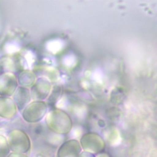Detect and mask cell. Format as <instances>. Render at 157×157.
<instances>
[{"instance_id":"obj_1","label":"cell","mask_w":157,"mask_h":157,"mask_svg":"<svg viewBox=\"0 0 157 157\" xmlns=\"http://www.w3.org/2000/svg\"><path fill=\"white\" fill-rule=\"evenodd\" d=\"M45 122L48 128L53 132L64 134L72 129V121L70 116L59 109H51L46 114Z\"/></svg>"},{"instance_id":"obj_2","label":"cell","mask_w":157,"mask_h":157,"mask_svg":"<svg viewBox=\"0 0 157 157\" xmlns=\"http://www.w3.org/2000/svg\"><path fill=\"white\" fill-rule=\"evenodd\" d=\"M10 150L13 153L25 154L31 148V140L28 135L23 130H11L7 137Z\"/></svg>"},{"instance_id":"obj_3","label":"cell","mask_w":157,"mask_h":157,"mask_svg":"<svg viewBox=\"0 0 157 157\" xmlns=\"http://www.w3.org/2000/svg\"><path fill=\"white\" fill-rule=\"evenodd\" d=\"M48 106L45 101L30 102L22 110L21 115L28 123H37L42 120L47 113Z\"/></svg>"},{"instance_id":"obj_4","label":"cell","mask_w":157,"mask_h":157,"mask_svg":"<svg viewBox=\"0 0 157 157\" xmlns=\"http://www.w3.org/2000/svg\"><path fill=\"white\" fill-rule=\"evenodd\" d=\"M81 147L86 151L99 153L104 148L105 142L102 137L95 132H87L80 139Z\"/></svg>"},{"instance_id":"obj_5","label":"cell","mask_w":157,"mask_h":157,"mask_svg":"<svg viewBox=\"0 0 157 157\" xmlns=\"http://www.w3.org/2000/svg\"><path fill=\"white\" fill-rule=\"evenodd\" d=\"M52 84L50 80L45 77H39L30 90L31 99L33 101H41L46 99L52 90Z\"/></svg>"},{"instance_id":"obj_6","label":"cell","mask_w":157,"mask_h":157,"mask_svg":"<svg viewBox=\"0 0 157 157\" xmlns=\"http://www.w3.org/2000/svg\"><path fill=\"white\" fill-rule=\"evenodd\" d=\"M18 86L16 75L10 72L0 74V96L11 97Z\"/></svg>"},{"instance_id":"obj_7","label":"cell","mask_w":157,"mask_h":157,"mask_svg":"<svg viewBox=\"0 0 157 157\" xmlns=\"http://www.w3.org/2000/svg\"><path fill=\"white\" fill-rule=\"evenodd\" d=\"M82 151L80 142L75 139H70L65 141L59 147L58 157H77Z\"/></svg>"},{"instance_id":"obj_8","label":"cell","mask_w":157,"mask_h":157,"mask_svg":"<svg viewBox=\"0 0 157 157\" xmlns=\"http://www.w3.org/2000/svg\"><path fill=\"white\" fill-rule=\"evenodd\" d=\"M17 107L11 97L0 96V117L10 119L17 113Z\"/></svg>"},{"instance_id":"obj_9","label":"cell","mask_w":157,"mask_h":157,"mask_svg":"<svg viewBox=\"0 0 157 157\" xmlns=\"http://www.w3.org/2000/svg\"><path fill=\"white\" fill-rule=\"evenodd\" d=\"M12 99L16 104L17 109L22 111L31 102V97L29 89L18 86L12 95Z\"/></svg>"},{"instance_id":"obj_10","label":"cell","mask_w":157,"mask_h":157,"mask_svg":"<svg viewBox=\"0 0 157 157\" xmlns=\"http://www.w3.org/2000/svg\"><path fill=\"white\" fill-rule=\"evenodd\" d=\"M18 84L22 87L31 88L37 80V75L35 72L29 69L21 71L17 76Z\"/></svg>"},{"instance_id":"obj_11","label":"cell","mask_w":157,"mask_h":157,"mask_svg":"<svg viewBox=\"0 0 157 157\" xmlns=\"http://www.w3.org/2000/svg\"><path fill=\"white\" fill-rule=\"evenodd\" d=\"M63 94V88L59 85H54L47 98L46 104L47 106H52L55 105L59 100Z\"/></svg>"},{"instance_id":"obj_12","label":"cell","mask_w":157,"mask_h":157,"mask_svg":"<svg viewBox=\"0 0 157 157\" xmlns=\"http://www.w3.org/2000/svg\"><path fill=\"white\" fill-rule=\"evenodd\" d=\"M124 93L123 89H121L119 88H115L112 91L110 94V101L112 103L119 104L123 101V99L124 98Z\"/></svg>"},{"instance_id":"obj_13","label":"cell","mask_w":157,"mask_h":157,"mask_svg":"<svg viewBox=\"0 0 157 157\" xmlns=\"http://www.w3.org/2000/svg\"><path fill=\"white\" fill-rule=\"evenodd\" d=\"M10 151L7 137L0 134V157H7Z\"/></svg>"},{"instance_id":"obj_14","label":"cell","mask_w":157,"mask_h":157,"mask_svg":"<svg viewBox=\"0 0 157 157\" xmlns=\"http://www.w3.org/2000/svg\"><path fill=\"white\" fill-rule=\"evenodd\" d=\"M77 157H96V156L93 153L85 151L80 153Z\"/></svg>"},{"instance_id":"obj_15","label":"cell","mask_w":157,"mask_h":157,"mask_svg":"<svg viewBox=\"0 0 157 157\" xmlns=\"http://www.w3.org/2000/svg\"><path fill=\"white\" fill-rule=\"evenodd\" d=\"M7 157H28L27 155L25 154H22V153H10Z\"/></svg>"},{"instance_id":"obj_16","label":"cell","mask_w":157,"mask_h":157,"mask_svg":"<svg viewBox=\"0 0 157 157\" xmlns=\"http://www.w3.org/2000/svg\"><path fill=\"white\" fill-rule=\"evenodd\" d=\"M0 74H1V69H0Z\"/></svg>"}]
</instances>
